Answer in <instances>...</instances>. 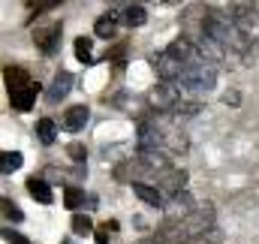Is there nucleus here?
<instances>
[{
	"label": "nucleus",
	"instance_id": "obj_1",
	"mask_svg": "<svg viewBox=\"0 0 259 244\" xmlns=\"http://www.w3.org/2000/svg\"><path fill=\"white\" fill-rule=\"evenodd\" d=\"M211 229H214V205L205 202L196 205L181 220H166V226H160L151 238H142L139 244H190Z\"/></svg>",
	"mask_w": 259,
	"mask_h": 244
},
{
	"label": "nucleus",
	"instance_id": "obj_2",
	"mask_svg": "<svg viewBox=\"0 0 259 244\" xmlns=\"http://www.w3.org/2000/svg\"><path fill=\"white\" fill-rule=\"evenodd\" d=\"M181 91H187V94H193V97H202V94H208V91H214V85H217V72H214V63L211 61H202L190 66L178 82H175Z\"/></svg>",
	"mask_w": 259,
	"mask_h": 244
},
{
	"label": "nucleus",
	"instance_id": "obj_3",
	"mask_svg": "<svg viewBox=\"0 0 259 244\" xmlns=\"http://www.w3.org/2000/svg\"><path fill=\"white\" fill-rule=\"evenodd\" d=\"M178 103H181V94H178V85H172V82H160L148 94V106L157 112H175Z\"/></svg>",
	"mask_w": 259,
	"mask_h": 244
},
{
	"label": "nucleus",
	"instance_id": "obj_4",
	"mask_svg": "<svg viewBox=\"0 0 259 244\" xmlns=\"http://www.w3.org/2000/svg\"><path fill=\"white\" fill-rule=\"evenodd\" d=\"M136 145H139V151H160L163 154V148H166V133L157 127V124L151 121H142L136 124Z\"/></svg>",
	"mask_w": 259,
	"mask_h": 244
},
{
	"label": "nucleus",
	"instance_id": "obj_5",
	"mask_svg": "<svg viewBox=\"0 0 259 244\" xmlns=\"http://www.w3.org/2000/svg\"><path fill=\"white\" fill-rule=\"evenodd\" d=\"M61 36H64V27H61L58 21H52V24L33 30V43H36V49H39L42 55H55L58 46H61Z\"/></svg>",
	"mask_w": 259,
	"mask_h": 244
},
{
	"label": "nucleus",
	"instance_id": "obj_6",
	"mask_svg": "<svg viewBox=\"0 0 259 244\" xmlns=\"http://www.w3.org/2000/svg\"><path fill=\"white\" fill-rule=\"evenodd\" d=\"M193 208L196 205H193V199H190V193H187V190H178V193H172V196L166 199L163 214H166V220H181V217H187Z\"/></svg>",
	"mask_w": 259,
	"mask_h": 244
},
{
	"label": "nucleus",
	"instance_id": "obj_7",
	"mask_svg": "<svg viewBox=\"0 0 259 244\" xmlns=\"http://www.w3.org/2000/svg\"><path fill=\"white\" fill-rule=\"evenodd\" d=\"M229 15H232V21H235L247 36H253V24H259V12L250 3H244V0L232 3V6H229Z\"/></svg>",
	"mask_w": 259,
	"mask_h": 244
},
{
	"label": "nucleus",
	"instance_id": "obj_8",
	"mask_svg": "<svg viewBox=\"0 0 259 244\" xmlns=\"http://www.w3.org/2000/svg\"><path fill=\"white\" fill-rule=\"evenodd\" d=\"M72 85H75V75L72 72H55V78H52V85H49V91H46V103H61L66 94L72 91Z\"/></svg>",
	"mask_w": 259,
	"mask_h": 244
},
{
	"label": "nucleus",
	"instance_id": "obj_9",
	"mask_svg": "<svg viewBox=\"0 0 259 244\" xmlns=\"http://www.w3.org/2000/svg\"><path fill=\"white\" fill-rule=\"evenodd\" d=\"M36 97H39V85H36V82L24 85V88H18V91H9V103H12L15 112H27V109H33Z\"/></svg>",
	"mask_w": 259,
	"mask_h": 244
},
{
	"label": "nucleus",
	"instance_id": "obj_10",
	"mask_svg": "<svg viewBox=\"0 0 259 244\" xmlns=\"http://www.w3.org/2000/svg\"><path fill=\"white\" fill-rule=\"evenodd\" d=\"M88 118H91V109H88V106H72V109H66L64 112L61 127H64L66 133H78V130H84Z\"/></svg>",
	"mask_w": 259,
	"mask_h": 244
},
{
	"label": "nucleus",
	"instance_id": "obj_11",
	"mask_svg": "<svg viewBox=\"0 0 259 244\" xmlns=\"http://www.w3.org/2000/svg\"><path fill=\"white\" fill-rule=\"evenodd\" d=\"M133 193H136L145 205H151V208H163V205H166L163 190H160V187H151V184H145V181H133Z\"/></svg>",
	"mask_w": 259,
	"mask_h": 244
},
{
	"label": "nucleus",
	"instance_id": "obj_12",
	"mask_svg": "<svg viewBox=\"0 0 259 244\" xmlns=\"http://www.w3.org/2000/svg\"><path fill=\"white\" fill-rule=\"evenodd\" d=\"M115 30H118V15H115V12L100 15V18H97V24H94V33H97L100 39H112V36H115Z\"/></svg>",
	"mask_w": 259,
	"mask_h": 244
},
{
	"label": "nucleus",
	"instance_id": "obj_13",
	"mask_svg": "<svg viewBox=\"0 0 259 244\" xmlns=\"http://www.w3.org/2000/svg\"><path fill=\"white\" fill-rule=\"evenodd\" d=\"M3 75H6V88H9V91H18V88L30 85V75H27V69H21V66H6Z\"/></svg>",
	"mask_w": 259,
	"mask_h": 244
},
{
	"label": "nucleus",
	"instance_id": "obj_14",
	"mask_svg": "<svg viewBox=\"0 0 259 244\" xmlns=\"http://www.w3.org/2000/svg\"><path fill=\"white\" fill-rule=\"evenodd\" d=\"M27 190H30V196L36 199V202H42V205H52V187L42 181V178H27Z\"/></svg>",
	"mask_w": 259,
	"mask_h": 244
},
{
	"label": "nucleus",
	"instance_id": "obj_15",
	"mask_svg": "<svg viewBox=\"0 0 259 244\" xmlns=\"http://www.w3.org/2000/svg\"><path fill=\"white\" fill-rule=\"evenodd\" d=\"M166 148H169L172 154H187V136H184L178 127L166 130Z\"/></svg>",
	"mask_w": 259,
	"mask_h": 244
},
{
	"label": "nucleus",
	"instance_id": "obj_16",
	"mask_svg": "<svg viewBox=\"0 0 259 244\" xmlns=\"http://www.w3.org/2000/svg\"><path fill=\"white\" fill-rule=\"evenodd\" d=\"M145 21H148V12H145L142 3H130L127 9H124V24L127 27H142Z\"/></svg>",
	"mask_w": 259,
	"mask_h": 244
},
{
	"label": "nucleus",
	"instance_id": "obj_17",
	"mask_svg": "<svg viewBox=\"0 0 259 244\" xmlns=\"http://www.w3.org/2000/svg\"><path fill=\"white\" fill-rule=\"evenodd\" d=\"M36 136H39L42 145H52L58 139V124L52 121V118H39L36 121Z\"/></svg>",
	"mask_w": 259,
	"mask_h": 244
},
{
	"label": "nucleus",
	"instance_id": "obj_18",
	"mask_svg": "<svg viewBox=\"0 0 259 244\" xmlns=\"http://www.w3.org/2000/svg\"><path fill=\"white\" fill-rule=\"evenodd\" d=\"M21 163H24V157L18 151H3L0 154V172L3 175H12L15 169H21Z\"/></svg>",
	"mask_w": 259,
	"mask_h": 244
},
{
	"label": "nucleus",
	"instance_id": "obj_19",
	"mask_svg": "<svg viewBox=\"0 0 259 244\" xmlns=\"http://www.w3.org/2000/svg\"><path fill=\"white\" fill-rule=\"evenodd\" d=\"M84 199H88V196H84L78 187H66V190H64V205L69 208V211L81 208V205H84Z\"/></svg>",
	"mask_w": 259,
	"mask_h": 244
},
{
	"label": "nucleus",
	"instance_id": "obj_20",
	"mask_svg": "<svg viewBox=\"0 0 259 244\" xmlns=\"http://www.w3.org/2000/svg\"><path fill=\"white\" fill-rule=\"evenodd\" d=\"M75 58L81 63H94L91 55V36H75Z\"/></svg>",
	"mask_w": 259,
	"mask_h": 244
},
{
	"label": "nucleus",
	"instance_id": "obj_21",
	"mask_svg": "<svg viewBox=\"0 0 259 244\" xmlns=\"http://www.w3.org/2000/svg\"><path fill=\"white\" fill-rule=\"evenodd\" d=\"M72 232H75V235H91V232H94V220H91L88 214H75V217H72Z\"/></svg>",
	"mask_w": 259,
	"mask_h": 244
},
{
	"label": "nucleus",
	"instance_id": "obj_22",
	"mask_svg": "<svg viewBox=\"0 0 259 244\" xmlns=\"http://www.w3.org/2000/svg\"><path fill=\"white\" fill-rule=\"evenodd\" d=\"M0 208H3V217H6V220H12V223H21V220H24L21 208H18V205H12V202H9L6 196L0 199Z\"/></svg>",
	"mask_w": 259,
	"mask_h": 244
},
{
	"label": "nucleus",
	"instance_id": "obj_23",
	"mask_svg": "<svg viewBox=\"0 0 259 244\" xmlns=\"http://www.w3.org/2000/svg\"><path fill=\"white\" fill-rule=\"evenodd\" d=\"M66 154L75 160V163H84V157H88V151H84V145H78V142H72L69 148H66Z\"/></svg>",
	"mask_w": 259,
	"mask_h": 244
},
{
	"label": "nucleus",
	"instance_id": "obj_24",
	"mask_svg": "<svg viewBox=\"0 0 259 244\" xmlns=\"http://www.w3.org/2000/svg\"><path fill=\"white\" fill-rule=\"evenodd\" d=\"M3 241L6 244H30L24 235H18V232H12V229H3Z\"/></svg>",
	"mask_w": 259,
	"mask_h": 244
},
{
	"label": "nucleus",
	"instance_id": "obj_25",
	"mask_svg": "<svg viewBox=\"0 0 259 244\" xmlns=\"http://www.w3.org/2000/svg\"><path fill=\"white\" fill-rule=\"evenodd\" d=\"M94 238H97V244H109V226H106V229H97Z\"/></svg>",
	"mask_w": 259,
	"mask_h": 244
},
{
	"label": "nucleus",
	"instance_id": "obj_26",
	"mask_svg": "<svg viewBox=\"0 0 259 244\" xmlns=\"http://www.w3.org/2000/svg\"><path fill=\"white\" fill-rule=\"evenodd\" d=\"M61 244H75V241H72V238H64V241H61Z\"/></svg>",
	"mask_w": 259,
	"mask_h": 244
},
{
	"label": "nucleus",
	"instance_id": "obj_27",
	"mask_svg": "<svg viewBox=\"0 0 259 244\" xmlns=\"http://www.w3.org/2000/svg\"><path fill=\"white\" fill-rule=\"evenodd\" d=\"M166 3H172V0H166Z\"/></svg>",
	"mask_w": 259,
	"mask_h": 244
}]
</instances>
